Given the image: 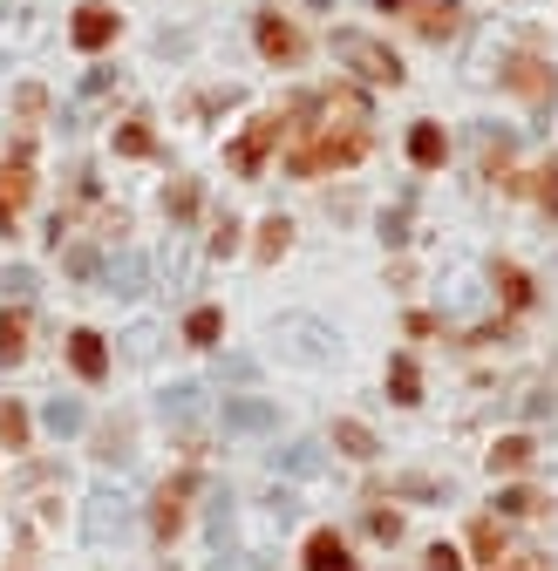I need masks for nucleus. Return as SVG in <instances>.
<instances>
[{"label": "nucleus", "mask_w": 558, "mask_h": 571, "mask_svg": "<svg viewBox=\"0 0 558 571\" xmlns=\"http://www.w3.org/2000/svg\"><path fill=\"white\" fill-rule=\"evenodd\" d=\"M334 443H341V456H354V462L375 456V435H368L362 422H334Z\"/></svg>", "instance_id": "obj_21"}, {"label": "nucleus", "mask_w": 558, "mask_h": 571, "mask_svg": "<svg viewBox=\"0 0 558 571\" xmlns=\"http://www.w3.org/2000/svg\"><path fill=\"white\" fill-rule=\"evenodd\" d=\"M116 8H103V0H89V8H75V21H68V41L83 48V55H96V48H110L116 41Z\"/></svg>", "instance_id": "obj_4"}, {"label": "nucleus", "mask_w": 558, "mask_h": 571, "mask_svg": "<svg viewBox=\"0 0 558 571\" xmlns=\"http://www.w3.org/2000/svg\"><path fill=\"white\" fill-rule=\"evenodd\" d=\"M164 212H170V218H191V212H198V185H191V177H177V185H170Z\"/></svg>", "instance_id": "obj_31"}, {"label": "nucleus", "mask_w": 558, "mask_h": 571, "mask_svg": "<svg viewBox=\"0 0 558 571\" xmlns=\"http://www.w3.org/2000/svg\"><path fill=\"white\" fill-rule=\"evenodd\" d=\"M116 150H123V157H150L157 143H150V129H143V123H123V129H116Z\"/></svg>", "instance_id": "obj_30"}, {"label": "nucleus", "mask_w": 558, "mask_h": 571, "mask_svg": "<svg viewBox=\"0 0 558 571\" xmlns=\"http://www.w3.org/2000/svg\"><path fill=\"white\" fill-rule=\"evenodd\" d=\"M279 137H287V116H259V123H252V129H245V137H239L232 150H225V164H232L239 177H259Z\"/></svg>", "instance_id": "obj_3"}, {"label": "nucleus", "mask_w": 558, "mask_h": 571, "mask_svg": "<svg viewBox=\"0 0 558 571\" xmlns=\"http://www.w3.org/2000/svg\"><path fill=\"white\" fill-rule=\"evenodd\" d=\"M28 354V314H0V368H21Z\"/></svg>", "instance_id": "obj_16"}, {"label": "nucleus", "mask_w": 558, "mask_h": 571, "mask_svg": "<svg viewBox=\"0 0 558 571\" xmlns=\"http://www.w3.org/2000/svg\"><path fill=\"white\" fill-rule=\"evenodd\" d=\"M185 497H191V477H177V483H164V490H157V510H150V531H157L164 544L177 537V524H185Z\"/></svg>", "instance_id": "obj_8"}, {"label": "nucleus", "mask_w": 558, "mask_h": 571, "mask_svg": "<svg viewBox=\"0 0 558 571\" xmlns=\"http://www.w3.org/2000/svg\"><path fill=\"white\" fill-rule=\"evenodd\" d=\"M429 571H464V558H456L449 544H429Z\"/></svg>", "instance_id": "obj_35"}, {"label": "nucleus", "mask_w": 558, "mask_h": 571, "mask_svg": "<svg viewBox=\"0 0 558 571\" xmlns=\"http://www.w3.org/2000/svg\"><path fill=\"white\" fill-rule=\"evenodd\" d=\"M307 571H362V564L347 558V544H341L334 531H314V537H307Z\"/></svg>", "instance_id": "obj_11"}, {"label": "nucleus", "mask_w": 558, "mask_h": 571, "mask_svg": "<svg viewBox=\"0 0 558 571\" xmlns=\"http://www.w3.org/2000/svg\"><path fill=\"white\" fill-rule=\"evenodd\" d=\"M409 157H416V170H436V164L449 157V143H443L436 123H416V129H409Z\"/></svg>", "instance_id": "obj_13"}, {"label": "nucleus", "mask_w": 558, "mask_h": 571, "mask_svg": "<svg viewBox=\"0 0 558 571\" xmlns=\"http://www.w3.org/2000/svg\"><path fill=\"white\" fill-rule=\"evenodd\" d=\"M545 510V497H538V490H504V497H497V517H538Z\"/></svg>", "instance_id": "obj_24"}, {"label": "nucleus", "mask_w": 558, "mask_h": 571, "mask_svg": "<svg viewBox=\"0 0 558 571\" xmlns=\"http://www.w3.org/2000/svg\"><path fill=\"white\" fill-rule=\"evenodd\" d=\"M287 245H293V225L279 218V212H272V218L259 225V258H279V252H287Z\"/></svg>", "instance_id": "obj_25"}, {"label": "nucleus", "mask_w": 558, "mask_h": 571, "mask_svg": "<svg viewBox=\"0 0 558 571\" xmlns=\"http://www.w3.org/2000/svg\"><path fill=\"white\" fill-rule=\"evenodd\" d=\"M531 456H538V443H531V435H497V449H491V477H511V470H524Z\"/></svg>", "instance_id": "obj_14"}, {"label": "nucleus", "mask_w": 558, "mask_h": 571, "mask_svg": "<svg viewBox=\"0 0 558 571\" xmlns=\"http://www.w3.org/2000/svg\"><path fill=\"white\" fill-rule=\"evenodd\" d=\"M41 422H48V435H55V443H62V435H75V429L89 422V415H83V402H75V395H55V402L41 408Z\"/></svg>", "instance_id": "obj_15"}, {"label": "nucleus", "mask_w": 558, "mask_h": 571, "mask_svg": "<svg viewBox=\"0 0 558 571\" xmlns=\"http://www.w3.org/2000/svg\"><path fill=\"white\" fill-rule=\"evenodd\" d=\"M252 35H259V55L266 62H300V48H307L300 28H293V21H279V14H259V28H252Z\"/></svg>", "instance_id": "obj_7"}, {"label": "nucleus", "mask_w": 558, "mask_h": 571, "mask_svg": "<svg viewBox=\"0 0 558 571\" xmlns=\"http://www.w3.org/2000/svg\"><path fill=\"white\" fill-rule=\"evenodd\" d=\"M96 456H103V462H130V429L110 422L103 435H96Z\"/></svg>", "instance_id": "obj_26"}, {"label": "nucleus", "mask_w": 558, "mask_h": 571, "mask_svg": "<svg viewBox=\"0 0 558 571\" xmlns=\"http://www.w3.org/2000/svg\"><path fill=\"white\" fill-rule=\"evenodd\" d=\"M191 415H198V388H191V381L164 388V422H191Z\"/></svg>", "instance_id": "obj_22"}, {"label": "nucleus", "mask_w": 558, "mask_h": 571, "mask_svg": "<svg viewBox=\"0 0 558 571\" xmlns=\"http://www.w3.org/2000/svg\"><path fill=\"white\" fill-rule=\"evenodd\" d=\"M279 470H287V477H314L320 470V449L314 443H293L287 456H279Z\"/></svg>", "instance_id": "obj_27"}, {"label": "nucleus", "mask_w": 558, "mask_h": 571, "mask_svg": "<svg viewBox=\"0 0 558 571\" xmlns=\"http://www.w3.org/2000/svg\"><path fill=\"white\" fill-rule=\"evenodd\" d=\"M103 279H110V293H123V300H137V293H143V258H137V252H123V258H110V272H103Z\"/></svg>", "instance_id": "obj_18"}, {"label": "nucleus", "mask_w": 558, "mask_h": 571, "mask_svg": "<svg viewBox=\"0 0 558 571\" xmlns=\"http://www.w3.org/2000/svg\"><path fill=\"white\" fill-rule=\"evenodd\" d=\"M368 531L382 537V544H395V537H402V517H395V510H368Z\"/></svg>", "instance_id": "obj_32"}, {"label": "nucleus", "mask_w": 558, "mask_h": 571, "mask_svg": "<svg viewBox=\"0 0 558 571\" xmlns=\"http://www.w3.org/2000/svg\"><path fill=\"white\" fill-rule=\"evenodd\" d=\"M218 327H225V320H218V306H198V314L185 320V341H191V347H212V341H218Z\"/></svg>", "instance_id": "obj_23"}, {"label": "nucleus", "mask_w": 558, "mask_h": 571, "mask_svg": "<svg viewBox=\"0 0 558 571\" xmlns=\"http://www.w3.org/2000/svg\"><path fill=\"white\" fill-rule=\"evenodd\" d=\"M504 83H511L518 96H531V102H558V75H551L545 62H531V55L504 62Z\"/></svg>", "instance_id": "obj_6"}, {"label": "nucleus", "mask_w": 558, "mask_h": 571, "mask_svg": "<svg viewBox=\"0 0 558 571\" xmlns=\"http://www.w3.org/2000/svg\"><path fill=\"white\" fill-rule=\"evenodd\" d=\"M28 191H35V170H28V150H21L14 164H0V231H14V218H21V204H28Z\"/></svg>", "instance_id": "obj_5"}, {"label": "nucleus", "mask_w": 558, "mask_h": 571, "mask_svg": "<svg viewBox=\"0 0 558 571\" xmlns=\"http://www.w3.org/2000/svg\"><path fill=\"white\" fill-rule=\"evenodd\" d=\"M8 293H14V300H28V293H35V272H28V266H14V272H8Z\"/></svg>", "instance_id": "obj_36"}, {"label": "nucleus", "mask_w": 558, "mask_h": 571, "mask_svg": "<svg viewBox=\"0 0 558 571\" xmlns=\"http://www.w3.org/2000/svg\"><path fill=\"white\" fill-rule=\"evenodd\" d=\"M0 443H8V449L28 443V415H21L14 402H0Z\"/></svg>", "instance_id": "obj_28"}, {"label": "nucleus", "mask_w": 558, "mask_h": 571, "mask_svg": "<svg viewBox=\"0 0 558 571\" xmlns=\"http://www.w3.org/2000/svg\"><path fill=\"white\" fill-rule=\"evenodd\" d=\"M68 360H75V375L83 381H103L110 375V347H103V333H68Z\"/></svg>", "instance_id": "obj_9"}, {"label": "nucleus", "mask_w": 558, "mask_h": 571, "mask_svg": "<svg viewBox=\"0 0 558 571\" xmlns=\"http://www.w3.org/2000/svg\"><path fill=\"white\" fill-rule=\"evenodd\" d=\"M212 252H218V258H225V252H239V225H232V218H218V225H212Z\"/></svg>", "instance_id": "obj_33"}, {"label": "nucleus", "mask_w": 558, "mask_h": 571, "mask_svg": "<svg viewBox=\"0 0 558 571\" xmlns=\"http://www.w3.org/2000/svg\"><path fill=\"white\" fill-rule=\"evenodd\" d=\"M116 497H89V544H110V531H123V510H110Z\"/></svg>", "instance_id": "obj_20"}, {"label": "nucleus", "mask_w": 558, "mask_h": 571, "mask_svg": "<svg viewBox=\"0 0 558 571\" xmlns=\"http://www.w3.org/2000/svg\"><path fill=\"white\" fill-rule=\"evenodd\" d=\"M14 110H21V116H41V110H48V96H41V89L28 83V89H21V96H14Z\"/></svg>", "instance_id": "obj_34"}, {"label": "nucleus", "mask_w": 558, "mask_h": 571, "mask_svg": "<svg viewBox=\"0 0 558 571\" xmlns=\"http://www.w3.org/2000/svg\"><path fill=\"white\" fill-rule=\"evenodd\" d=\"M334 55H341L354 75H368V83H389V89L402 83V62H395V55H389V48L375 41V35H354V28H341V35H334Z\"/></svg>", "instance_id": "obj_2"}, {"label": "nucleus", "mask_w": 558, "mask_h": 571, "mask_svg": "<svg viewBox=\"0 0 558 571\" xmlns=\"http://www.w3.org/2000/svg\"><path fill=\"white\" fill-rule=\"evenodd\" d=\"M368 150V129L362 123H347V129H334L327 123L314 143H300L293 150V177H320V170H341V164H354Z\"/></svg>", "instance_id": "obj_1"}, {"label": "nucleus", "mask_w": 558, "mask_h": 571, "mask_svg": "<svg viewBox=\"0 0 558 571\" xmlns=\"http://www.w3.org/2000/svg\"><path fill=\"white\" fill-rule=\"evenodd\" d=\"M497 286H504V306H531V279L518 266H497Z\"/></svg>", "instance_id": "obj_29"}, {"label": "nucleus", "mask_w": 558, "mask_h": 571, "mask_svg": "<svg viewBox=\"0 0 558 571\" xmlns=\"http://www.w3.org/2000/svg\"><path fill=\"white\" fill-rule=\"evenodd\" d=\"M416 28L429 41H449L456 28H464V8H456V0H416Z\"/></svg>", "instance_id": "obj_10"}, {"label": "nucleus", "mask_w": 558, "mask_h": 571, "mask_svg": "<svg viewBox=\"0 0 558 571\" xmlns=\"http://www.w3.org/2000/svg\"><path fill=\"white\" fill-rule=\"evenodd\" d=\"M389 388H395V402H402V408H416V402H422V375H416V360H409V354H395V360H389Z\"/></svg>", "instance_id": "obj_19"}, {"label": "nucleus", "mask_w": 558, "mask_h": 571, "mask_svg": "<svg viewBox=\"0 0 558 571\" xmlns=\"http://www.w3.org/2000/svg\"><path fill=\"white\" fill-rule=\"evenodd\" d=\"M225 429H272V402H259V395H225Z\"/></svg>", "instance_id": "obj_12"}, {"label": "nucleus", "mask_w": 558, "mask_h": 571, "mask_svg": "<svg viewBox=\"0 0 558 571\" xmlns=\"http://www.w3.org/2000/svg\"><path fill=\"white\" fill-rule=\"evenodd\" d=\"M470 551L484 558L491 571L504 564V524H497V517H477V524H470Z\"/></svg>", "instance_id": "obj_17"}]
</instances>
